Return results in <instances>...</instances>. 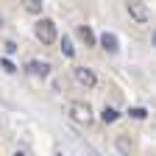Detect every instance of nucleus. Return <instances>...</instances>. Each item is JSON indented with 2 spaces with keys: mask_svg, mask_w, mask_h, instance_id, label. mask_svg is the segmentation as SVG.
Returning <instances> with one entry per match:
<instances>
[{
  "mask_svg": "<svg viewBox=\"0 0 156 156\" xmlns=\"http://www.w3.org/2000/svg\"><path fill=\"white\" fill-rule=\"evenodd\" d=\"M34 34H36V39L42 45H53L56 42V23L53 20H48V17H42V20H36V25H34Z\"/></svg>",
  "mask_w": 156,
  "mask_h": 156,
  "instance_id": "nucleus-1",
  "label": "nucleus"
},
{
  "mask_svg": "<svg viewBox=\"0 0 156 156\" xmlns=\"http://www.w3.org/2000/svg\"><path fill=\"white\" fill-rule=\"evenodd\" d=\"M70 117L75 123H81V126H89L92 123V106L87 101H73L70 103Z\"/></svg>",
  "mask_w": 156,
  "mask_h": 156,
  "instance_id": "nucleus-2",
  "label": "nucleus"
},
{
  "mask_svg": "<svg viewBox=\"0 0 156 156\" xmlns=\"http://www.w3.org/2000/svg\"><path fill=\"white\" fill-rule=\"evenodd\" d=\"M126 11H128V17L134 20V23H140V25H145L148 20H151L148 3H142V0H128V3H126Z\"/></svg>",
  "mask_w": 156,
  "mask_h": 156,
  "instance_id": "nucleus-3",
  "label": "nucleus"
},
{
  "mask_svg": "<svg viewBox=\"0 0 156 156\" xmlns=\"http://www.w3.org/2000/svg\"><path fill=\"white\" fill-rule=\"evenodd\" d=\"M73 75H75V81L81 84V87H89V89H92V87L98 84V75H95L89 67H73Z\"/></svg>",
  "mask_w": 156,
  "mask_h": 156,
  "instance_id": "nucleus-4",
  "label": "nucleus"
},
{
  "mask_svg": "<svg viewBox=\"0 0 156 156\" xmlns=\"http://www.w3.org/2000/svg\"><path fill=\"white\" fill-rule=\"evenodd\" d=\"M101 45H103V50L106 53H117V50H120V42H117V36L114 34H101Z\"/></svg>",
  "mask_w": 156,
  "mask_h": 156,
  "instance_id": "nucleus-5",
  "label": "nucleus"
},
{
  "mask_svg": "<svg viewBox=\"0 0 156 156\" xmlns=\"http://www.w3.org/2000/svg\"><path fill=\"white\" fill-rule=\"evenodd\" d=\"M28 73L31 75H50V62H36V58H34V62H28Z\"/></svg>",
  "mask_w": 156,
  "mask_h": 156,
  "instance_id": "nucleus-6",
  "label": "nucleus"
},
{
  "mask_svg": "<svg viewBox=\"0 0 156 156\" xmlns=\"http://www.w3.org/2000/svg\"><path fill=\"white\" fill-rule=\"evenodd\" d=\"M42 0H23V9L28 11V14H34V17H39V14H42Z\"/></svg>",
  "mask_w": 156,
  "mask_h": 156,
  "instance_id": "nucleus-7",
  "label": "nucleus"
},
{
  "mask_svg": "<svg viewBox=\"0 0 156 156\" xmlns=\"http://www.w3.org/2000/svg\"><path fill=\"white\" fill-rule=\"evenodd\" d=\"M78 36H81L84 42H87V48H92V45L98 42V39H95V34H92V28H89V25H78Z\"/></svg>",
  "mask_w": 156,
  "mask_h": 156,
  "instance_id": "nucleus-8",
  "label": "nucleus"
},
{
  "mask_svg": "<svg viewBox=\"0 0 156 156\" xmlns=\"http://www.w3.org/2000/svg\"><path fill=\"white\" fill-rule=\"evenodd\" d=\"M101 117H103V123H114L117 117H120V112H117L114 106H106V109L101 112Z\"/></svg>",
  "mask_w": 156,
  "mask_h": 156,
  "instance_id": "nucleus-9",
  "label": "nucleus"
},
{
  "mask_svg": "<svg viewBox=\"0 0 156 156\" xmlns=\"http://www.w3.org/2000/svg\"><path fill=\"white\" fill-rule=\"evenodd\" d=\"M62 53H64L67 58H73V56H75V48H73V42H70V36H64V39H62Z\"/></svg>",
  "mask_w": 156,
  "mask_h": 156,
  "instance_id": "nucleus-10",
  "label": "nucleus"
},
{
  "mask_svg": "<svg viewBox=\"0 0 156 156\" xmlns=\"http://www.w3.org/2000/svg\"><path fill=\"white\" fill-rule=\"evenodd\" d=\"M128 114H131V117H134V120H145V117H148V112H145V109H142V106H136V109H131V112H128Z\"/></svg>",
  "mask_w": 156,
  "mask_h": 156,
  "instance_id": "nucleus-11",
  "label": "nucleus"
},
{
  "mask_svg": "<svg viewBox=\"0 0 156 156\" xmlns=\"http://www.w3.org/2000/svg\"><path fill=\"white\" fill-rule=\"evenodd\" d=\"M3 48H6V53H9V56H11V53H17V45H14V42H6Z\"/></svg>",
  "mask_w": 156,
  "mask_h": 156,
  "instance_id": "nucleus-12",
  "label": "nucleus"
},
{
  "mask_svg": "<svg viewBox=\"0 0 156 156\" xmlns=\"http://www.w3.org/2000/svg\"><path fill=\"white\" fill-rule=\"evenodd\" d=\"M117 148H120V151H128L131 145H128V140H117Z\"/></svg>",
  "mask_w": 156,
  "mask_h": 156,
  "instance_id": "nucleus-13",
  "label": "nucleus"
},
{
  "mask_svg": "<svg viewBox=\"0 0 156 156\" xmlns=\"http://www.w3.org/2000/svg\"><path fill=\"white\" fill-rule=\"evenodd\" d=\"M3 70H6V73H14V64L9 62V58H3Z\"/></svg>",
  "mask_w": 156,
  "mask_h": 156,
  "instance_id": "nucleus-14",
  "label": "nucleus"
},
{
  "mask_svg": "<svg viewBox=\"0 0 156 156\" xmlns=\"http://www.w3.org/2000/svg\"><path fill=\"white\" fill-rule=\"evenodd\" d=\"M14 156H25V153H23V151H17V153H14Z\"/></svg>",
  "mask_w": 156,
  "mask_h": 156,
  "instance_id": "nucleus-15",
  "label": "nucleus"
},
{
  "mask_svg": "<svg viewBox=\"0 0 156 156\" xmlns=\"http://www.w3.org/2000/svg\"><path fill=\"white\" fill-rule=\"evenodd\" d=\"M0 28H3V17H0Z\"/></svg>",
  "mask_w": 156,
  "mask_h": 156,
  "instance_id": "nucleus-16",
  "label": "nucleus"
}]
</instances>
